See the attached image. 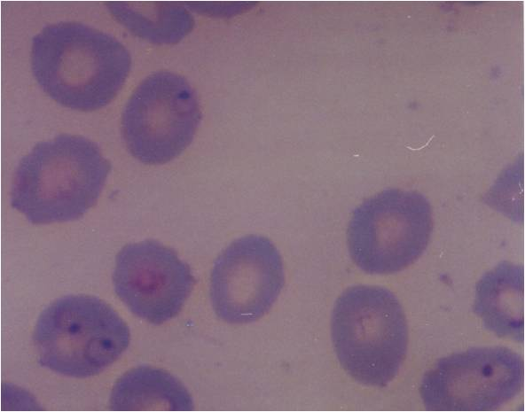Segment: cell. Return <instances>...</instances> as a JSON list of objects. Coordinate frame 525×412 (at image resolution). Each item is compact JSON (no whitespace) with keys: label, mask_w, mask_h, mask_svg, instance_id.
<instances>
[{"label":"cell","mask_w":525,"mask_h":412,"mask_svg":"<svg viewBox=\"0 0 525 412\" xmlns=\"http://www.w3.org/2000/svg\"><path fill=\"white\" fill-rule=\"evenodd\" d=\"M131 66L129 50L113 35L74 20L45 25L32 39L31 69L52 99L91 111L108 104Z\"/></svg>","instance_id":"obj_1"},{"label":"cell","mask_w":525,"mask_h":412,"mask_svg":"<svg viewBox=\"0 0 525 412\" xmlns=\"http://www.w3.org/2000/svg\"><path fill=\"white\" fill-rule=\"evenodd\" d=\"M110 170L96 143L82 136H56L20 159L11 206L33 224L77 220L98 201Z\"/></svg>","instance_id":"obj_2"},{"label":"cell","mask_w":525,"mask_h":412,"mask_svg":"<svg viewBox=\"0 0 525 412\" xmlns=\"http://www.w3.org/2000/svg\"><path fill=\"white\" fill-rule=\"evenodd\" d=\"M331 334L341 367L364 385H388L406 356L405 315L384 287L355 285L344 291L333 310Z\"/></svg>","instance_id":"obj_3"},{"label":"cell","mask_w":525,"mask_h":412,"mask_svg":"<svg viewBox=\"0 0 525 412\" xmlns=\"http://www.w3.org/2000/svg\"><path fill=\"white\" fill-rule=\"evenodd\" d=\"M128 325L114 308L89 295H67L39 315L33 333L38 362L62 376H95L126 351Z\"/></svg>","instance_id":"obj_4"},{"label":"cell","mask_w":525,"mask_h":412,"mask_svg":"<svg viewBox=\"0 0 525 412\" xmlns=\"http://www.w3.org/2000/svg\"><path fill=\"white\" fill-rule=\"evenodd\" d=\"M432 229L431 206L425 196L388 189L353 211L347 232L349 254L365 273H396L422 255Z\"/></svg>","instance_id":"obj_5"},{"label":"cell","mask_w":525,"mask_h":412,"mask_svg":"<svg viewBox=\"0 0 525 412\" xmlns=\"http://www.w3.org/2000/svg\"><path fill=\"white\" fill-rule=\"evenodd\" d=\"M201 119L196 91L182 75L157 71L144 78L121 115L129 152L146 164L177 157L192 141Z\"/></svg>","instance_id":"obj_6"},{"label":"cell","mask_w":525,"mask_h":412,"mask_svg":"<svg viewBox=\"0 0 525 412\" xmlns=\"http://www.w3.org/2000/svg\"><path fill=\"white\" fill-rule=\"evenodd\" d=\"M523 358L503 346L471 348L437 361L423 377L420 397L433 411H491L521 391Z\"/></svg>","instance_id":"obj_7"},{"label":"cell","mask_w":525,"mask_h":412,"mask_svg":"<svg viewBox=\"0 0 525 412\" xmlns=\"http://www.w3.org/2000/svg\"><path fill=\"white\" fill-rule=\"evenodd\" d=\"M285 281L281 255L270 239L248 235L233 241L215 260L210 300L229 323H247L265 315Z\"/></svg>","instance_id":"obj_8"},{"label":"cell","mask_w":525,"mask_h":412,"mask_svg":"<svg viewBox=\"0 0 525 412\" xmlns=\"http://www.w3.org/2000/svg\"><path fill=\"white\" fill-rule=\"evenodd\" d=\"M115 293L135 315L161 324L178 315L195 284L190 267L154 240L126 245L113 274Z\"/></svg>","instance_id":"obj_9"},{"label":"cell","mask_w":525,"mask_h":412,"mask_svg":"<svg viewBox=\"0 0 525 412\" xmlns=\"http://www.w3.org/2000/svg\"><path fill=\"white\" fill-rule=\"evenodd\" d=\"M523 268L501 262L476 285L474 312L498 337L523 341Z\"/></svg>","instance_id":"obj_10"},{"label":"cell","mask_w":525,"mask_h":412,"mask_svg":"<svg viewBox=\"0 0 525 412\" xmlns=\"http://www.w3.org/2000/svg\"><path fill=\"white\" fill-rule=\"evenodd\" d=\"M112 410H192L193 400L184 385L171 374L141 366L126 372L115 383Z\"/></svg>","instance_id":"obj_11"},{"label":"cell","mask_w":525,"mask_h":412,"mask_svg":"<svg viewBox=\"0 0 525 412\" xmlns=\"http://www.w3.org/2000/svg\"><path fill=\"white\" fill-rule=\"evenodd\" d=\"M108 9L134 35L156 43H176L192 27L189 12L170 3L108 2Z\"/></svg>","instance_id":"obj_12"}]
</instances>
